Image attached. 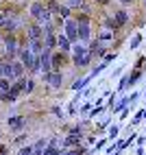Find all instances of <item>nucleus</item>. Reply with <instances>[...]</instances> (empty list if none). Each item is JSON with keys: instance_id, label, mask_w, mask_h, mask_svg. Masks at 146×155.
Wrapping results in <instances>:
<instances>
[{"instance_id": "f257e3e1", "label": "nucleus", "mask_w": 146, "mask_h": 155, "mask_svg": "<svg viewBox=\"0 0 146 155\" xmlns=\"http://www.w3.org/2000/svg\"><path fill=\"white\" fill-rule=\"evenodd\" d=\"M92 53L87 50V44H83V42H74L72 44V50H70V64L79 68V70H87L92 66Z\"/></svg>"}, {"instance_id": "f03ea898", "label": "nucleus", "mask_w": 146, "mask_h": 155, "mask_svg": "<svg viewBox=\"0 0 146 155\" xmlns=\"http://www.w3.org/2000/svg\"><path fill=\"white\" fill-rule=\"evenodd\" d=\"M26 15H28V20H35V22H39V24H46V22L53 20L50 11L44 5V0H31L28 9H26Z\"/></svg>"}, {"instance_id": "7ed1b4c3", "label": "nucleus", "mask_w": 146, "mask_h": 155, "mask_svg": "<svg viewBox=\"0 0 146 155\" xmlns=\"http://www.w3.org/2000/svg\"><path fill=\"white\" fill-rule=\"evenodd\" d=\"M41 81L53 90H61L63 83H66V72L63 70H53V72H48V74H41Z\"/></svg>"}, {"instance_id": "20e7f679", "label": "nucleus", "mask_w": 146, "mask_h": 155, "mask_svg": "<svg viewBox=\"0 0 146 155\" xmlns=\"http://www.w3.org/2000/svg\"><path fill=\"white\" fill-rule=\"evenodd\" d=\"M68 66H72L70 64V53H63V50H53V55H50V68L53 70H63L66 72V68Z\"/></svg>"}, {"instance_id": "39448f33", "label": "nucleus", "mask_w": 146, "mask_h": 155, "mask_svg": "<svg viewBox=\"0 0 146 155\" xmlns=\"http://www.w3.org/2000/svg\"><path fill=\"white\" fill-rule=\"evenodd\" d=\"M24 35L28 39H41L44 37V26H41L39 22H35V20H26L24 24Z\"/></svg>"}, {"instance_id": "423d86ee", "label": "nucleus", "mask_w": 146, "mask_h": 155, "mask_svg": "<svg viewBox=\"0 0 146 155\" xmlns=\"http://www.w3.org/2000/svg\"><path fill=\"white\" fill-rule=\"evenodd\" d=\"M61 28H63L61 33H63V35L70 39L72 44H74V42H79V35H76V20L72 18V15L63 20V26H61Z\"/></svg>"}, {"instance_id": "0eeeda50", "label": "nucleus", "mask_w": 146, "mask_h": 155, "mask_svg": "<svg viewBox=\"0 0 146 155\" xmlns=\"http://www.w3.org/2000/svg\"><path fill=\"white\" fill-rule=\"evenodd\" d=\"M111 18H113V22H116V26H118L120 31L127 26V24H129V20H131V15H129V11H127V7L113 9V11H111Z\"/></svg>"}, {"instance_id": "6e6552de", "label": "nucleus", "mask_w": 146, "mask_h": 155, "mask_svg": "<svg viewBox=\"0 0 146 155\" xmlns=\"http://www.w3.org/2000/svg\"><path fill=\"white\" fill-rule=\"evenodd\" d=\"M7 127L11 131H22L26 127L24 116H22V114H11V116H7Z\"/></svg>"}, {"instance_id": "1a4fd4ad", "label": "nucleus", "mask_w": 146, "mask_h": 155, "mask_svg": "<svg viewBox=\"0 0 146 155\" xmlns=\"http://www.w3.org/2000/svg\"><path fill=\"white\" fill-rule=\"evenodd\" d=\"M116 37H120V35H116L113 31H109V28H105V26H100V28L96 31V39H98L100 44H107V46H109Z\"/></svg>"}, {"instance_id": "9d476101", "label": "nucleus", "mask_w": 146, "mask_h": 155, "mask_svg": "<svg viewBox=\"0 0 146 155\" xmlns=\"http://www.w3.org/2000/svg\"><path fill=\"white\" fill-rule=\"evenodd\" d=\"M76 35H79V42L83 44H89L92 42V24H76Z\"/></svg>"}, {"instance_id": "9b49d317", "label": "nucleus", "mask_w": 146, "mask_h": 155, "mask_svg": "<svg viewBox=\"0 0 146 155\" xmlns=\"http://www.w3.org/2000/svg\"><path fill=\"white\" fill-rule=\"evenodd\" d=\"M18 59L24 64V68H26V72H28L31 64H33V53L28 50V46H24V48H18Z\"/></svg>"}, {"instance_id": "f8f14e48", "label": "nucleus", "mask_w": 146, "mask_h": 155, "mask_svg": "<svg viewBox=\"0 0 146 155\" xmlns=\"http://www.w3.org/2000/svg\"><path fill=\"white\" fill-rule=\"evenodd\" d=\"M11 70H13V81H15V79H22L24 74H28L26 68H24V64H22V61H20L18 57L11 59Z\"/></svg>"}, {"instance_id": "ddd939ff", "label": "nucleus", "mask_w": 146, "mask_h": 155, "mask_svg": "<svg viewBox=\"0 0 146 155\" xmlns=\"http://www.w3.org/2000/svg\"><path fill=\"white\" fill-rule=\"evenodd\" d=\"M35 87H37V79H35V77H31V74H26L24 90H22V96H31V94L35 92Z\"/></svg>"}, {"instance_id": "4468645a", "label": "nucleus", "mask_w": 146, "mask_h": 155, "mask_svg": "<svg viewBox=\"0 0 146 155\" xmlns=\"http://www.w3.org/2000/svg\"><path fill=\"white\" fill-rule=\"evenodd\" d=\"M57 48L63 50V53H70V50H72V42H70V39H68L63 33H61V31L57 33Z\"/></svg>"}, {"instance_id": "2eb2a0df", "label": "nucleus", "mask_w": 146, "mask_h": 155, "mask_svg": "<svg viewBox=\"0 0 146 155\" xmlns=\"http://www.w3.org/2000/svg\"><path fill=\"white\" fill-rule=\"evenodd\" d=\"M28 50L33 55H41V50H44V37L41 39H28Z\"/></svg>"}, {"instance_id": "dca6fc26", "label": "nucleus", "mask_w": 146, "mask_h": 155, "mask_svg": "<svg viewBox=\"0 0 146 155\" xmlns=\"http://www.w3.org/2000/svg\"><path fill=\"white\" fill-rule=\"evenodd\" d=\"M44 48L57 50V33H44Z\"/></svg>"}, {"instance_id": "f3484780", "label": "nucleus", "mask_w": 146, "mask_h": 155, "mask_svg": "<svg viewBox=\"0 0 146 155\" xmlns=\"http://www.w3.org/2000/svg\"><path fill=\"white\" fill-rule=\"evenodd\" d=\"M46 144H48V138H39L37 142H33V144H31V147H33L35 155H41V153H44V149H46Z\"/></svg>"}, {"instance_id": "a211bd4d", "label": "nucleus", "mask_w": 146, "mask_h": 155, "mask_svg": "<svg viewBox=\"0 0 146 155\" xmlns=\"http://www.w3.org/2000/svg\"><path fill=\"white\" fill-rule=\"evenodd\" d=\"M89 79H92V77H81V79H76L74 83H72V90H76V92L83 90V87L87 85V81H89Z\"/></svg>"}, {"instance_id": "6ab92c4d", "label": "nucleus", "mask_w": 146, "mask_h": 155, "mask_svg": "<svg viewBox=\"0 0 146 155\" xmlns=\"http://www.w3.org/2000/svg\"><path fill=\"white\" fill-rule=\"evenodd\" d=\"M89 2L94 5V9H109L113 0H89Z\"/></svg>"}, {"instance_id": "aec40b11", "label": "nucleus", "mask_w": 146, "mask_h": 155, "mask_svg": "<svg viewBox=\"0 0 146 155\" xmlns=\"http://www.w3.org/2000/svg\"><path fill=\"white\" fill-rule=\"evenodd\" d=\"M15 155H35V151H33V147H31V144H22V147L15 151Z\"/></svg>"}, {"instance_id": "412c9836", "label": "nucleus", "mask_w": 146, "mask_h": 155, "mask_svg": "<svg viewBox=\"0 0 146 155\" xmlns=\"http://www.w3.org/2000/svg\"><path fill=\"white\" fill-rule=\"evenodd\" d=\"M140 44H142V35H140V33H135V35L131 37V42H129V48H131V50H135Z\"/></svg>"}, {"instance_id": "4be33fe9", "label": "nucleus", "mask_w": 146, "mask_h": 155, "mask_svg": "<svg viewBox=\"0 0 146 155\" xmlns=\"http://www.w3.org/2000/svg\"><path fill=\"white\" fill-rule=\"evenodd\" d=\"M9 87H11V81L5 79V77H0V92H7Z\"/></svg>"}, {"instance_id": "5701e85b", "label": "nucleus", "mask_w": 146, "mask_h": 155, "mask_svg": "<svg viewBox=\"0 0 146 155\" xmlns=\"http://www.w3.org/2000/svg\"><path fill=\"white\" fill-rule=\"evenodd\" d=\"M24 140H26V133H22V136H18V138L13 140V144H15V147H22V144H24Z\"/></svg>"}, {"instance_id": "b1692460", "label": "nucleus", "mask_w": 146, "mask_h": 155, "mask_svg": "<svg viewBox=\"0 0 146 155\" xmlns=\"http://www.w3.org/2000/svg\"><path fill=\"white\" fill-rule=\"evenodd\" d=\"M118 2H120L122 7H133V5H138L140 0H118Z\"/></svg>"}, {"instance_id": "393cba45", "label": "nucleus", "mask_w": 146, "mask_h": 155, "mask_svg": "<svg viewBox=\"0 0 146 155\" xmlns=\"http://www.w3.org/2000/svg\"><path fill=\"white\" fill-rule=\"evenodd\" d=\"M118 136V125H113V127H109V138H116Z\"/></svg>"}, {"instance_id": "a878e982", "label": "nucleus", "mask_w": 146, "mask_h": 155, "mask_svg": "<svg viewBox=\"0 0 146 155\" xmlns=\"http://www.w3.org/2000/svg\"><path fill=\"white\" fill-rule=\"evenodd\" d=\"M53 114H55L57 118H61V107H59V105H55V107H53Z\"/></svg>"}, {"instance_id": "bb28decb", "label": "nucleus", "mask_w": 146, "mask_h": 155, "mask_svg": "<svg viewBox=\"0 0 146 155\" xmlns=\"http://www.w3.org/2000/svg\"><path fill=\"white\" fill-rule=\"evenodd\" d=\"M89 109H92V105H89V103H85V105H83V107H81V111H83V114H87Z\"/></svg>"}, {"instance_id": "cd10ccee", "label": "nucleus", "mask_w": 146, "mask_h": 155, "mask_svg": "<svg viewBox=\"0 0 146 155\" xmlns=\"http://www.w3.org/2000/svg\"><path fill=\"white\" fill-rule=\"evenodd\" d=\"M9 153V147H0V155H7Z\"/></svg>"}, {"instance_id": "c85d7f7f", "label": "nucleus", "mask_w": 146, "mask_h": 155, "mask_svg": "<svg viewBox=\"0 0 146 155\" xmlns=\"http://www.w3.org/2000/svg\"><path fill=\"white\" fill-rule=\"evenodd\" d=\"M5 20H7V18H5L2 13H0V28H2V24H5Z\"/></svg>"}, {"instance_id": "c756f323", "label": "nucleus", "mask_w": 146, "mask_h": 155, "mask_svg": "<svg viewBox=\"0 0 146 155\" xmlns=\"http://www.w3.org/2000/svg\"><path fill=\"white\" fill-rule=\"evenodd\" d=\"M0 50H2V33H0Z\"/></svg>"}, {"instance_id": "7c9ffc66", "label": "nucleus", "mask_w": 146, "mask_h": 155, "mask_svg": "<svg viewBox=\"0 0 146 155\" xmlns=\"http://www.w3.org/2000/svg\"><path fill=\"white\" fill-rule=\"evenodd\" d=\"M142 11H146V0H144V9H142Z\"/></svg>"}, {"instance_id": "2f4dec72", "label": "nucleus", "mask_w": 146, "mask_h": 155, "mask_svg": "<svg viewBox=\"0 0 146 155\" xmlns=\"http://www.w3.org/2000/svg\"><path fill=\"white\" fill-rule=\"evenodd\" d=\"M2 2H5V0H0V5H2Z\"/></svg>"}, {"instance_id": "473e14b6", "label": "nucleus", "mask_w": 146, "mask_h": 155, "mask_svg": "<svg viewBox=\"0 0 146 155\" xmlns=\"http://www.w3.org/2000/svg\"><path fill=\"white\" fill-rule=\"evenodd\" d=\"M28 2H31V0H28Z\"/></svg>"}, {"instance_id": "72a5a7b5", "label": "nucleus", "mask_w": 146, "mask_h": 155, "mask_svg": "<svg viewBox=\"0 0 146 155\" xmlns=\"http://www.w3.org/2000/svg\"><path fill=\"white\" fill-rule=\"evenodd\" d=\"M142 2H144V0H142Z\"/></svg>"}]
</instances>
